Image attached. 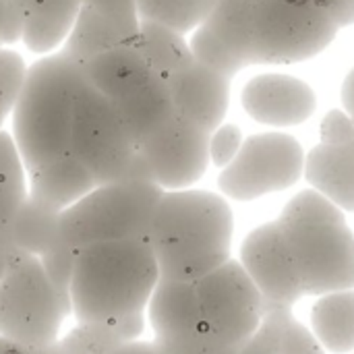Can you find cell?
<instances>
[{
  "label": "cell",
  "instance_id": "1",
  "mask_svg": "<svg viewBox=\"0 0 354 354\" xmlns=\"http://www.w3.org/2000/svg\"><path fill=\"white\" fill-rule=\"evenodd\" d=\"M232 209L212 191H164L147 234L160 278L195 282L230 259Z\"/></svg>",
  "mask_w": 354,
  "mask_h": 354
},
{
  "label": "cell",
  "instance_id": "2",
  "mask_svg": "<svg viewBox=\"0 0 354 354\" xmlns=\"http://www.w3.org/2000/svg\"><path fill=\"white\" fill-rule=\"evenodd\" d=\"M160 280L147 241H104L77 249L71 280V313L77 322H116L145 311Z\"/></svg>",
  "mask_w": 354,
  "mask_h": 354
},
{
  "label": "cell",
  "instance_id": "3",
  "mask_svg": "<svg viewBox=\"0 0 354 354\" xmlns=\"http://www.w3.org/2000/svg\"><path fill=\"white\" fill-rule=\"evenodd\" d=\"M83 64L62 50L44 54L27 66L12 108V139L27 172L68 153L75 102Z\"/></svg>",
  "mask_w": 354,
  "mask_h": 354
},
{
  "label": "cell",
  "instance_id": "4",
  "mask_svg": "<svg viewBox=\"0 0 354 354\" xmlns=\"http://www.w3.org/2000/svg\"><path fill=\"white\" fill-rule=\"evenodd\" d=\"M162 193L164 189L153 180L97 185L60 214V239L73 249L104 241H147Z\"/></svg>",
  "mask_w": 354,
  "mask_h": 354
},
{
  "label": "cell",
  "instance_id": "5",
  "mask_svg": "<svg viewBox=\"0 0 354 354\" xmlns=\"http://www.w3.org/2000/svg\"><path fill=\"white\" fill-rule=\"evenodd\" d=\"M68 153L91 172L97 185L153 180L114 102L100 93L85 75L75 102Z\"/></svg>",
  "mask_w": 354,
  "mask_h": 354
},
{
  "label": "cell",
  "instance_id": "6",
  "mask_svg": "<svg viewBox=\"0 0 354 354\" xmlns=\"http://www.w3.org/2000/svg\"><path fill=\"white\" fill-rule=\"evenodd\" d=\"M68 307L46 276L39 257H6L0 280V336L23 346H48L60 338Z\"/></svg>",
  "mask_w": 354,
  "mask_h": 354
},
{
  "label": "cell",
  "instance_id": "7",
  "mask_svg": "<svg viewBox=\"0 0 354 354\" xmlns=\"http://www.w3.org/2000/svg\"><path fill=\"white\" fill-rule=\"evenodd\" d=\"M340 27L311 0H259L253 64H290L324 52Z\"/></svg>",
  "mask_w": 354,
  "mask_h": 354
},
{
  "label": "cell",
  "instance_id": "8",
  "mask_svg": "<svg viewBox=\"0 0 354 354\" xmlns=\"http://www.w3.org/2000/svg\"><path fill=\"white\" fill-rule=\"evenodd\" d=\"M278 224L297 263L303 295L354 290V234L344 214Z\"/></svg>",
  "mask_w": 354,
  "mask_h": 354
},
{
  "label": "cell",
  "instance_id": "9",
  "mask_svg": "<svg viewBox=\"0 0 354 354\" xmlns=\"http://www.w3.org/2000/svg\"><path fill=\"white\" fill-rule=\"evenodd\" d=\"M303 170L305 151L295 137L263 133L243 141L234 160L222 168L218 187L230 199L253 201L292 187Z\"/></svg>",
  "mask_w": 354,
  "mask_h": 354
},
{
  "label": "cell",
  "instance_id": "10",
  "mask_svg": "<svg viewBox=\"0 0 354 354\" xmlns=\"http://www.w3.org/2000/svg\"><path fill=\"white\" fill-rule=\"evenodd\" d=\"M201 319L220 338L243 344L261 324L266 303L241 261L228 259L195 280Z\"/></svg>",
  "mask_w": 354,
  "mask_h": 354
},
{
  "label": "cell",
  "instance_id": "11",
  "mask_svg": "<svg viewBox=\"0 0 354 354\" xmlns=\"http://www.w3.org/2000/svg\"><path fill=\"white\" fill-rule=\"evenodd\" d=\"M209 131L174 114L158 133L139 145L151 178L164 191L189 189L207 170Z\"/></svg>",
  "mask_w": 354,
  "mask_h": 354
},
{
  "label": "cell",
  "instance_id": "12",
  "mask_svg": "<svg viewBox=\"0 0 354 354\" xmlns=\"http://www.w3.org/2000/svg\"><path fill=\"white\" fill-rule=\"evenodd\" d=\"M241 266L259 288L266 307H292L305 297L297 263L278 220L255 228L243 241Z\"/></svg>",
  "mask_w": 354,
  "mask_h": 354
},
{
  "label": "cell",
  "instance_id": "13",
  "mask_svg": "<svg viewBox=\"0 0 354 354\" xmlns=\"http://www.w3.org/2000/svg\"><path fill=\"white\" fill-rule=\"evenodd\" d=\"M243 106L251 118L272 127L301 124L317 108L315 91L301 79L280 73L253 77L243 89Z\"/></svg>",
  "mask_w": 354,
  "mask_h": 354
},
{
  "label": "cell",
  "instance_id": "14",
  "mask_svg": "<svg viewBox=\"0 0 354 354\" xmlns=\"http://www.w3.org/2000/svg\"><path fill=\"white\" fill-rule=\"evenodd\" d=\"M166 83L176 114L189 118L209 133L222 124L230 104L228 77L193 60L191 64L168 77Z\"/></svg>",
  "mask_w": 354,
  "mask_h": 354
},
{
  "label": "cell",
  "instance_id": "15",
  "mask_svg": "<svg viewBox=\"0 0 354 354\" xmlns=\"http://www.w3.org/2000/svg\"><path fill=\"white\" fill-rule=\"evenodd\" d=\"M139 17L112 15L93 6L81 4L75 23L62 44V52L79 64H85L93 56L129 44L137 37Z\"/></svg>",
  "mask_w": 354,
  "mask_h": 354
},
{
  "label": "cell",
  "instance_id": "16",
  "mask_svg": "<svg viewBox=\"0 0 354 354\" xmlns=\"http://www.w3.org/2000/svg\"><path fill=\"white\" fill-rule=\"evenodd\" d=\"M12 4L23 21V46L41 56L62 48L81 8V0H12Z\"/></svg>",
  "mask_w": 354,
  "mask_h": 354
},
{
  "label": "cell",
  "instance_id": "17",
  "mask_svg": "<svg viewBox=\"0 0 354 354\" xmlns=\"http://www.w3.org/2000/svg\"><path fill=\"white\" fill-rule=\"evenodd\" d=\"M95 187L97 183L93 180L91 172L73 153L54 158L27 172L29 197L58 212H64Z\"/></svg>",
  "mask_w": 354,
  "mask_h": 354
},
{
  "label": "cell",
  "instance_id": "18",
  "mask_svg": "<svg viewBox=\"0 0 354 354\" xmlns=\"http://www.w3.org/2000/svg\"><path fill=\"white\" fill-rule=\"evenodd\" d=\"M114 106L137 147L176 114L168 83L156 73L127 95L114 100Z\"/></svg>",
  "mask_w": 354,
  "mask_h": 354
},
{
  "label": "cell",
  "instance_id": "19",
  "mask_svg": "<svg viewBox=\"0 0 354 354\" xmlns=\"http://www.w3.org/2000/svg\"><path fill=\"white\" fill-rule=\"evenodd\" d=\"M153 338L191 332L203 326L195 282L160 278L145 307Z\"/></svg>",
  "mask_w": 354,
  "mask_h": 354
},
{
  "label": "cell",
  "instance_id": "20",
  "mask_svg": "<svg viewBox=\"0 0 354 354\" xmlns=\"http://www.w3.org/2000/svg\"><path fill=\"white\" fill-rule=\"evenodd\" d=\"M303 174L334 205L354 212V141L319 143L305 158Z\"/></svg>",
  "mask_w": 354,
  "mask_h": 354
},
{
  "label": "cell",
  "instance_id": "21",
  "mask_svg": "<svg viewBox=\"0 0 354 354\" xmlns=\"http://www.w3.org/2000/svg\"><path fill=\"white\" fill-rule=\"evenodd\" d=\"M153 71L135 39L110 48L83 64L85 79L112 102L133 91Z\"/></svg>",
  "mask_w": 354,
  "mask_h": 354
},
{
  "label": "cell",
  "instance_id": "22",
  "mask_svg": "<svg viewBox=\"0 0 354 354\" xmlns=\"http://www.w3.org/2000/svg\"><path fill=\"white\" fill-rule=\"evenodd\" d=\"M60 214L62 212L27 195L8 226L0 232V247L4 253L21 251L33 257H41L58 243H62Z\"/></svg>",
  "mask_w": 354,
  "mask_h": 354
},
{
  "label": "cell",
  "instance_id": "23",
  "mask_svg": "<svg viewBox=\"0 0 354 354\" xmlns=\"http://www.w3.org/2000/svg\"><path fill=\"white\" fill-rule=\"evenodd\" d=\"M145 326V311L124 315L116 322H77L56 342L62 354H110L124 342L139 340Z\"/></svg>",
  "mask_w": 354,
  "mask_h": 354
},
{
  "label": "cell",
  "instance_id": "24",
  "mask_svg": "<svg viewBox=\"0 0 354 354\" xmlns=\"http://www.w3.org/2000/svg\"><path fill=\"white\" fill-rule=\"evenodd\" d=\"M255 0H218L205 25L220 41H224L236 56L247 64H253V44H255Z\"/></svg>",
  "mask_w": 354,
  "mask_h": 354
},
{
  "label": "cell",
  "instance_id": "25",
  "mask_svg": "<svg viewBox=\"0 0 354 354\" xmlns=\"http://www.w3.org/2000/svg\"><path fill=\"white\" fill-rule=\"evenodd\" d=\"M311 324L322 346L336 354L354 351V290L322 295L311 311Z\"/></svg>",
  "mask_w": 354,
  "mask_h": 354
},
{
  "label": "cell",
  "instance_id": "26",
  "mask_svg": "<svg viewBox=\"0 0 354 354\" xmlns=\"http://www.w3.org/2000/svg\"><path fill=\"white\" fill-rule=\"evenodd\" d=\"M135 44L143 52L151 71L162 79L172 77L174 73H178L180 68L195 60L185 35L160 23L139 19Z\"/></svg>",
  "mask_w": 354,
  "mask_h": 354
},
{
  "label": "cell",
  "instance_id": "27",
  "mask_svg": "<svg viewBox=\"0 0 354 354\" xmlns=\"http://www.w3.org/2000/svg\"><path fill=\"white\" fill-rule=\"evenodd\" d=\"M27 170L10 133L0 131V232L27 199Z\"/></svg>",
  "mask_w": 354,
  "mask_h": 354
},
{
  "label": "cell",
  "instance_id": "28",
  "mask_svg": "<svg viewBox=\"0 0 354 354\" xmlns=\"http://www.w3.org/2000/svg\"><path fill=\"white\" fill-rule=\"evenodd\" d=\"M216 4L218 0H137V15L185 35L205 23Z\"/></svg>",
  "mask_w": 354,
  "mask_h": 354
},
{
  "label": "cell",
  "instance_id": "29",
  "mask_svg": "<svg viewBox=\"0 0 354 354\" xmlns=\"http://www.w3.org/2000/svg\"><path fill=\"white\" fill-rule=\"evenodd\" d=\"M189 46H191L193 58H195L199 64H203V66H207V68H212V71H216V73L228 77V79H232V77H234L239 71H243L245 66H249V64H247L241 56H236L224 41H220L205 25H199V27L193 31Z\"/></svg>",
  "mask_w": 354,
  "mask_h": 354
},
{
  "label": "cell",
  "instance_id": "30",
  "mask_svg": "<svg viewBox=\"0 0 354 354\" xmlns=\"http://www.w3.org/2000/svg\"><path fill=\"white\" fill-rule=\"evenodd\" d=\"M153 342L162 354H239L241 351V344L220 338L205 326L174 336L153 338Z\"/></svg>",
  "mask_w": 354,
  "mask_h": 354
},
{
  "label": "cell",
  "instance_id": "31",
  "mask_svg": "<svg viewBox=\"0 0 354 354\" xmlns=\"http://www.w3.org/2000/svg\"><path fill=\"white\" fill-rule=\"evenodd\" d=\"M292 307H266L257 330L241 344L239 354H280L284 317Z\"/></svg>",
  "mask_w": 354,
  "mask_h": 354
},
{
  "label": "cell",
  "instance_id": "32",
  "mask_svg": "<svg viewBox=\"0 0 354 354\" xmlns=\"http://www.w3.org/2000/svg\"><path fill=\"white\" fill-rule=\"evenodd\" d=\"M25 73L27 66L23 58L10 48H0V131L6 118L12 114Z\"/></svg>",
  "mask_w": 354,
  "mask_h": 354
},
{
  "label": "cell",
  "instance_id": "33",
  "mask_svg": "<svg viewBox=\"0 0 354 354\" xmlns=\"http://www.w3.org/2000/svg\"><path fill=\"white\" fill-rule=\"evenodd\" d=\"M75 257H77V249H73V247L66 245V243H58L54 249H50L48 253H44V255L39 257L46 276L50 278L52 286L56 288L58 297H60L62 303L68 307V311H71L68 290H71V280H73Z\"/></svg>",
  "mask_w": 354,
  "mask_h": 354
},
{
  "label": "cell",
  "instance_id": "34",
  "mask_svg": "<svg viewBox=\"0 0 354 354\" xmlns=\"http://www.w3.org/2000/svg\"><path fill=\"white\" fill-rule=\"evenodd\" d=\"M280 354H326L322 342L301 322L295 319L292 309L284 317Z\"/></svg>",
  "mask_w": 354,
  "mask_h": 354
},
{
  "label": "cell",
  "instance_id": "35",
  "mask_svg": "<svg viewBox=\"0 0 354 354\" xmlns=\"http://www.w3.org/2000/svg\"><path fill=\"white\" fill-rule=\"evenodd\" d=\"M243 145V133L236 124H220L209 135V162L218 168L228 166Z\"/></svg>",
  "mask_w": 354,
  "mask_h": 354
},
{
  "label": "cell",
  "instance_id": "36",
  "mask_svg": "<svg viewBox=\"0 0 354 354\" xmlns=\"http://www.w3.org/2000/svg\"><path fill=\"white\" fill-rule=\"evenodd\" d=\"M354 141V124L353 118L346 112L332 110L322 122V143H351Z\"/></svg>",
  "mask_w": 354,
  "mask_h": 354
},
{
  "label": "cell",
  "instance_id": "37",
  "mask_svg": "<svg viewBox=\"0 0 354 354\" xmlns=\"http://www.w3.org/2000/svg\"><path fill=\"white\" fill-rule=\"evenodd\" d=\"M23 21L12 0H0V48L21 41Z\"/></svg>",
  "mask_w": 354,
  "mask_h": 354
},
{
  "label": "cell",
  "instance_id": "38",
  "mask_svg": "<svg viewBox=\"0 0 354 354\" xmlns=\"http://www.w3.org/2000/svg\"><path fill=\"white\" fill-rule=\"evenodd\" d=\"M311 2L328 10L340 29L354 23V0H311Z\"/></svg>",
  "mask_w": 354,
  "mask_h": 354
},
{
  "label": "cell",
  "instance_id": "39",
  "mask_svg": "<svg viewBox=\"0 0 354 354\" xmlns=\"http://www.w3.org/2000/svg\"><path fill=\"white\" fill-rule=\"evenodd\" d=\"M110 354H162L160 348L156 346V342H145V340H133V342H124L122 346H118L116 351Z\"/></svg>",
  "mask_w": 354,
  "mask_h": 354
},
{
  "label": "cell",
  "instance_id": "40",
  "mask_svg": "<svg viewBox=\"0 0 354 354\" xmlns=\"http://www.w3.org/2000/svg\"><path fill=\"white\" fill-rule=\"evenodd\" d=\"M342 104H344L346 114L354 118V68L346 75L342 83Z\"/></svg>",
  "mask_w": 354,
  "mask_h": 354
},
{
  "label": "cell",
  "instance_id": "41",
  "mask_svg": "<svg viewBox=\"0 0 354 354\" xmlns=\"http://www.w3.org/2000/svg\"><path fill=\"white\" fill-rule=\"evenodd\" d=\"M31 346H23L19 342H12L4 336H0V354H27Z\"/></svg>",
  "mask_w": 354,
  "mask_h": 354
},
{
  "label": "cell",
  "instance_id": "42",
  "mask_svg": "<svg viewBox=\"0 0 354 354\" xmlns=\"http://www.w3.org/2000/svg\"><path fill=\"white\" fill-rule=\"evenodd\" d=\"M27 354H62L58 348V342L54 344H48V346H31Z\"/></svg>",
  "mask_w": 354,
  "mask_h": 354
},
{
  "label": "cell",
  "instance_id": "43",
  "mask_svg": "<svg viewBox=\"0 0 354 354\" xmlns=\"http://www.w3.org/2000/svg\"><path fill=\"white\" fill-rule=\"evenodd\" d=\"M4 272H6V253H4V249L0 247V280H2V276H4Z\"/></svg>",
  "mask_w": 354,
  "mask_h": 354
},
{
  "label": "cell",
  "instance_id": "44",
  "mask_svg": "<svg viewBox=\"0 0 354 354\" xmlns=\"http://www.w3.org/2000/svg\"><path fill=\"white\" fill-rule=\"evenodd\" d=\"M353 124H354V118H353Z\"/></svg>",
  "mask_w": 354,
  "mask_h": 354
},
{
  "label": "cell",
  "instance_id": "45",
  "mask_svg": "<svg viewBox=\"0 0 354 354\" xmlns=\"http://www.w3.org/2000/svg\"><path fill=\"white\" fill-rule=\"evenodd\" d=\"M255 2H259V0H255Z\"/></svg>",
  "mask_w": 354,
  "mask_h": 354
},
{
  "label": "cell",
  "instance_id": "46",
  "mask_svg": "<svg viewBox=\"0 0 354 354\" xmlns=\"http://www.w3.org/2000/svg\"><path fill=\"white\" fill-rule=\"evenodd\" d=\"M353 354H354V353H353Z\"/></svg>",
  "mask_w": 354,
  "mask_h": 354
}]
</instances>
